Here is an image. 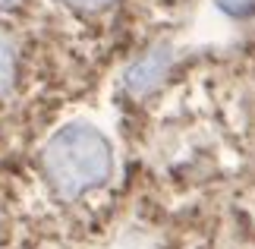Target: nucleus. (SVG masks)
Wrapping results in <instances>:
<instances>
[{
	"instance_id": "7ed1b4c3",
	"label": "nucleus",
	"mask_w": 255,
	"mask_h": 249,
	"mask_svg": "<svg viewBox=\"0 0 255 249\" xmlns=\"http://www.w3.org/2000/svg\"><path fill=\"white\" fill-rule=\"evenodd\" d=\"M13 76H16V47L6 32H0V92L13 85Z\"/></svg>"
},
{
	"instance_id": "f257e3e1",
	"label": "nucleus",
	"mask_w": 255,
	"mask_h": 249,
	"mask_svg": "<svg viewBox=\"0 0 255 249\" xmlns=\"http://www.w3.org/2000/svg\"><path fill=\"white\" fill-rule=\"evenodd\" d=\"M114 171L107 139L85 123H70L44 145V174L51 186L66 199H76L101 186Z\"/></svg>"
},
{
	"instance_id": "39448f33",
	"label": "nucleus",
	"mask_w": 255,
	"mask_h": 249,
	"mask_svg": "<svg viewBox=\"0 0 255 249\" xmlns=\"http://www.w3.org/2000/svg\"><path fill=\"white\" fill-rule=\"evenodd\" d=\"M221 3L227 6V9H237V13H240V9H249L252 0H221Z\"/></svg>"
},
{
	"instance_id": "20e7f679",
	"label": "nucleus",
	"mask_w": 255,
	"mask_h": 249,
	"mask_svg": "<svg viewBox=\"0 0 255 249\" xmlns=\"http://www.w3.org/2000/svg\"><path fill=\"white\" fill-rule=\"evenodd\" d=\"M70 6H76V9H101V6H107L111 0H66Z\"/></svg>"
},
{
	"instance_id": "f03ea898",
	"label": "nucleus",
	"mask_w": 255,
	"mask_h": 249,
	"mask_svg": "<svg viewBox=\"0 0 255 249\" xmlns=\"http://www.w3.org/2000/svg\"><path fill=\"white\" fill-rule=\"evenodd\" d=\"M167 69H170V54L167 51H151V54H145L142 60H135L129 66V73H126V88L135 92V95H145L167 76Z\"/></svg>"
}]
</instances>
